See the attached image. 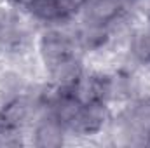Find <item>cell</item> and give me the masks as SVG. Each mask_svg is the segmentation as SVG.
I'll return each mask as SVG.
<instances>
[{
	"label": "cell",
	"instance_id": "1",
	"mask_svg": "<svg viewBox=\"0 0 150 148\" xmlns=\"http://www.w3.org/2000/svg\"><path fill=\"white\" fill-rule=\"evenodd\" d=\"M37 51L47 75L82 59V51L79 49L75 35L61 30V26L44 28L38 35Z\"/></svg>",
	"mask_w": 150,
	"mask_h": 148
},
{
	"label": "cell",
	"instance_id": "2",
	"mask_svg": "<svg viewBox=\"0 0 150 148\" xmlns=\"http://www.w3.org/2000/svg\"><path fill=\"white\" fill-rule=\"evenodd\" d=\"M115 120L127 143L150 145V96L129 101Z\"/></svg>",
	"mask_w": 150,
	"mask_h": 148
},
{
	"label": "cell",
	"instance_id": "3",
	"mask_svg": "<svg viewBox=\"0 0 150 148\" xmlns=\"http://www.w3.org/2000/svg\"><path fill=\"white\" fill-rule=\"evenodd\" d=\"M40 103L26 94H16L0 105V136H19L37 118Z\"/></svg>",
	"mask_w": 150,
	"mask_h": 148
},
{
	"label": "cell",
	"instance_id": "4",
	"mask_svg": "<svg viewBox=\"0 0 150 148\" xmlns=\"http://www.w3.org/2000/svg\"><path fill=\"white\" fill-rule=\"evenodd\" d=\"M108 105L103 101L82 105L68 125V132L79 138H94L105 132L113 120Z\"/></svg>",
	"mask_w": 150,
	"mask_h": 148
},
{
	"label": "cell",
	"instance_id": "5",
	"mask_svg": "<svg viewBox=\"0 0 150 148\" xmlns=\"http://www.w3.org/2000/svg\"><path fill=\"white\" fill-rule=\"evenodd\" d=\"M68 129L54 115L44 110L32 124V143L37 148H59L67 143Z\"/></svg>",
	"mask_w": 150,
	"mask_h": 148
},
{
	"label": "cell",
	"instance_id": "6",
	"mask_svg": "<svg viewBox=\"0 0 150 148\" xmlns=\"http://www.w3.org/2000/svg\"><path fill=\"white\" fill-rule=\"evenodd\" d=\"M127 9L129 5L119 0H87L80 16L82 21L113 28L117 23H120L126 18Z\"/></svg>",
	"mask_w": 150,
	"mask_h": 148
},
{
	"label": "cell",
	"instance_id": "7",
	"mask_svg": "<svg viewBox=\"0 0 150 148\" xmlns=\"http://www.w3.org/2000/svg\"><path fill=\"white\" fill-rule=\"evenodd\" d=\"M25 12L40 25L47 26H63L74 19L68 9L61 0H32Z\"/></svg>",
	"mask_w": 150,
	"mask_h": 148
},
{
	"label": "cell",
	"instance_id": "8",
	"mask_svg": "<svg viewBox=\"0 0 150 148\" xmlns=\"http://www.w3.org/2000/svg\"><path fill=\"white\" fill-rule=\"evenodd\" d=\"M74 35L82 52H96V51H103L108 45L112 38V28L82 21V26Z\"/></svg>",
	"mask_w": 150,
	"mask_h": 148
},
{
	"label": "cell",
	"instance_id": "9",
	"mask_svg": "<svg viewBox=\"0 0 150 148\" xmlns=\"http://www.w3.org/2000/svg\"><path fill=\"white\" fill-rule=\"evenodd\" d=\"M127 49L138 65H150V23L133 30Z\"/></svg>",
	"mask_w": 150,
	"mask_h": 148
},
{
	"label": "cell",
	"instance_id": "10",
	"mask_svg": "<svg viewBox=\"0 0 150 148\" xmlns=\"http://www.w3.org/2000/svg\"><path fill=\"white\" fill-rule=\"evenodd\" d=\"M5 42H7V26H5L4 14H0V49L5 47Z\"/></svg>",
	"mask_w": 150,
	"mask_h": 148
},
{
	"label": "cell",
	"instance_id": "11",
	"mask_svg": "<svg viewBox=\"0 0 150 148\" xmlns=\"http://www.w3.org/2000/svg\"><path fill=\"white\" fill-rule=\"evenodd\" d=\"M12 9H19V11H23L25 12V9L32 4V0H5Z\"/></svg>",
	"mask_w": 150,
	"mask_h": 148
},
{
	"label": "cell",
	"instance_id": "12",
	"mask_svg": "<svg viewBox=\"0 0 150 148\" xmlns=\"http://www.w3.org/2000/svg\"><path fill=\"white\" fill-rule=\"evenodd\" d=\"M119 2H122V4H127V5H129V4H133V2H136V0H119Z\"/></svg>",
	"mask_w": 150,
	"mask_h": 148
},
{
	"label": "cell",
	"instance_id": "13",
	"mask_svg": "<svg viewBox=\"0 0 150 148\" xmlns=\"http://www.w3.org/2000/svg\"><path fill=\"white\" fill-rule=\"evenodd\" d=\"M149 23H150V14H149Z\"/></svg>",
	"mask_w": 150,
	"mask_h": 148
}]
</instances>
